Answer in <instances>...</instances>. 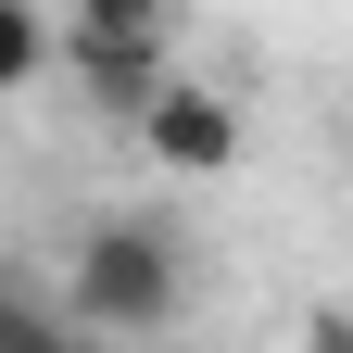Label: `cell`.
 <instances>
[{
  "instance_id": "cell-1",
  "label": "cell",
  "mask_w": 353,
  "mask_h": 353,
  "mask_svg": "<svg viewBox=\"0 0 353 353\" xmlns=\"http://www.w3.org/2000/svg\"><path fill=\"white\" fill-rule=\"evenodd\" d=\"M63 316L101 328V341H164L176 316H190V240H176L164 214H101V228H76Z\"/></svg>"
},
{
  "instance_id": "cell-6",
  "label": "cell",
  "mask_w": 353,
  "mask_h": 353,
  "mask_svg": "<svg viewBox=\"0 0 353 353\" xmlns=\"http://www.w3.org/2000/svg\"><path fill=\"white\" fill-rule=\"evenodd\" d=\"M88 26H176V0H76Z\"/></svg>"
},
{
  "instance_id": "cell-4",
  "label": "cell",
  "mask_w": 353,
  "mask_h": 353,
  "mask_svg": "<svg viewBox=\"0 0 353 353\" xmlns=\"http://www.w3.org/2000/svg\"><path fill=\"white\" fill-rule=\"evenodd\" d=\"M0 353H114V341L76 328L63 303H26V290H13V303H0Z\"/></svg>"
},
{
  "instance_id": "cell-5",
  "label": "cell",
  "mask_w": 353,
  "mask_h": 353,
  "mask_svg": "<svg viewBox=\"0 0 353 353\" xmlns=\"http://www.w3.org/2000/svg\"><path fill=\"white\" fill-rule=\"evenodd\" d=\"M38 76H51V13L38 0H0V101L38 88Z\"/></svg>"
},
{
  "instance_id": "cell-7",
  "label": "cell",
  "mask_w": 353,
  "mask_h": 353,
  "mask_svg": "<svg viewBox=\"0 0 353 353\" xmlns=\"http://www.w3.org/2000/svg\"><path fill=\"white\" fill-rule=\"evenodd\" d=\"M303 353H353V303H316L303 316Z\"/></svg>"
},
{
  "instance_id": "cell-2",
  "label": "cell",
  "mask_w": 353,
  "mask_h": 353,
  "mask_svg": "<svg viewBox=\"0 0 353 353\" xmlns=\"http://www.w3.org/2000/svg\"><path fill=\"white\" fill-rule=\"evenodd\" d=\"M126 126H139V152H152L164 176H228V164H240V101H228L214 76H164Z\"/></svg>"
},
{
  "instance_id": "cell-8",
  "label": "cell",
  "mask_w": 353,
  "mask_h": 353,
  "mask_svg": "<svg viewBox=\"0 0 353 353\" xmlns=\"http://www.w3.org/2000/svg\"><path fill=\"white\" fill-rule=\"evenodd\" d=\"M0 303H13V278H0Z\"/></svg>"
},
{
  "instance_id": "cell-3",
  "label": "cell",
  "mask_w": 353,
  "mask_h": 353,
  "mask_svg": "<svg viewBox=\"0 0 353 353\" xmlns=\"http://www.w3.org/2000/svg\"><path fill=\"white\" fill-rule=\"evenodd\" d=\"M51 63H76V88H88L101 114H139L152 88L176 76V38H164V26H88V13H63V26H51Z\"/></svg>"
}]
</instances>
